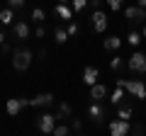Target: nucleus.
<instances>
[{"instance_id": "obj_1", "label": "nucleus", "mask_w": 146, "mask_h": 136, "mask_svg": "<svg viewBox=\"0 0 146 136\" xmlns=\"http://www.w3.org/2000/svg\"><path fill=\"white\" fill-rule=\"evenodd\" d=\"M32 58H34V53L29 49H15L12 51V68L15 71H27L32 66Z\"/></svg>"}, {"instance_id": "obj_2", "label": "nucleus", "mask_w": 146, "mask_h": 136, "mask_svg": "<svg viewBox=\"0 0 146 136\" xmlns=\"http://www.w3.org/2000/svg\"><path fill=\"white\" fill-rule=\"evenodd\" d=\"M117 85H122L134 100H146V85L141 83V80H124V78H119Z\"/></svg>"}, {"instance_id": "obj_3", "label": "nucleus", "mask_w": 146, "mask_h": 136, "mask_svg": "<svg viewBox=\"0 0 146 136\" xmlns=\"http://www.w3.org/2000/svg\"><path fill=\"white\" fill-rule=\"evenodd\" d=\"M127 66H129V71H134V73H146V53L134 51L131 58L127 61Z\"/></svg>"}, {"instance_id": "obj_4", "label": "nucleus", "mask_w": 146, "mask_h": 136, "mask_svg": "<svg viewBox=\"0 0 146 136\" xmlns=\"http://www.w3.org/2000/svg\"><path fill=\"white\" fill-rule=\"evenodd\" d=\"M27 105H29V100H25V97H10L5 102V112L10 117H17L22 112V107H27Z\"/></svg>"}, {"instance_id": "obj_5", "label": "nucleus", "mask_w": 146, "mask_h": 136, "mask_svg": "<svg viewBox=\"0 0 146 136\" xmlns=\"http://www.w3.org/2000/svg\"><path fill=\"white\" fill-rule=\"evenodd\" d=\"M54 126H56V117H54V114L36 117V129L42 131V134H54Z\"/></svg>"}, {"instance_id": "obj_6", "label": "nucleus", "mask_w": 146, "mask_h": 136, "mask_svg": "<svg viewBox=\"0 0 146 136\" xmlns=\"http://www.w3.org/2000/svg\"><path fill=\"white\" fill-rule=\"evenodd\" d=\"M124 17L131 20V22H144L146 20V7H141L139 3H136V5H129L124 10Z\"/></svg>"}, {"instance_id": "obj_7", "label": "nucleus", "mask_w": 146, "mask_h": 136, "mask_svg": "<svg viewBox=\"0 0 146 136\" xmlns=\"http://www.w3.org/2000/svg\"><path fill=\"white\" fill-rule=\"evenodd\" d=\"M110 134H112V136H124V134H129V121L117 117L115 121H110Z\"/></svg>"}, {"instance_id": "obj_8", "label": "nucleus", "mask_w": 146, "mask_h": 136, "mask_svg": "<svg viewBox=\"0 0 146 136\" xmlns=\"http://www.w3.org/2000/svg\"><path fill=\"white\" fill-rule=\"evenodd\" d=\"M49 105H54L51 92H39L34 100H29V107H49Z\"/></svg>"}, {"instance_id": "obj_9", "label": "nucleus", "mask_w": 146, "mask_h": 136, "mask_svg": "<svg viewBox=\"0 0 146 136\" xmlns=\"http://www.w3.org/2000/svg\"><path fill=\"white\" fill-rule=\"evenodd\" d=\"M93 29L95 32H105L107 29V15L102 10H95L93 12Z\"/></svg>"}, {"instance_id": "obj_10", "label": "nucleus", "mask_w": 146, "mask_h": 136, "mask_svg": "<svg viewBox=\"0 0 146 136\" xmlns=\"http://www.w3.org/2000/svg\"><path fill=\"white\" fill-rule=\"evenodd\" d=\"M107 97V88H105V83H95L90 85V100H95V102H100V100Z\"/></svg>"}, {"instance_id": "obj_11", "label": "nucleus", "mask_w": 146, "mask_h": 136, "mask_svg": "<svg viewBox=\"0 0 146 136\" xmlns=\"http://www.w3.org/2000/svg\"><path fill=\"white\" fill-rule=\"evenodd\" d=\"M56 17H58V20H63V22H71V17H73V7L66 5V3H58V5H56Z\"/></svg>"}, {"instance_id": "obj_12", "label": "nucleus", "mask_w": 146, "mask_h": 136, "mask_svg": "<svg viewBox=\"0 0 146 136\" xmlns=\"http://www.w3.org/2000/svg\"><path fill=\"white\" fill-rule=\"evenodd\" d=\"M83 83L85 85H95L98 83V68L95 66H85L83 68Z\"/></svg>"}, {"instance_id": "obj_13", "label": "nucleus", "mask_w": 146, "mask_h": 136, "mask_svg": "<svg viewBox=\"0 0 146 136\" xmlns=\"http://www.w3.org/2000/svg\"><path fill=\"white\" fill-rule=\"evenodd\" d=\"M12 34H15V39H27L29 37V24H27V22H15Z\"/></svg>"}, {"instance_id": "obj_14", "label": "nucleus", "mask_w": 146, "mask_h": 136, "mask_svg": "<svg viewBox=\"0 0 146 136\" xmlns=\"http://www.w3.org/2000/svg\"><path fill=\"white\" fill-rule=\"evenodd\" d=\"M88 117H90V119H95V121H102L105 119V110L95 102V100H93V105L88 107Z\"/></svg>"}, {"instance_id": "obj_15", "label": "nucleus", "mask_w": 146, "mask_h": 136, "mask_svg": "<svg viewBox=\"0 0 146 136\" xmlns=\"http://www.w3.org/2000/svg\"><path fill=\"white\" fill-rule=\"evenodd\" d=\"M102 49L105 51H117V49H122V39L119 37H107L102 42Z\"/></svg>"}, {"instance_id": "obj_16", "label": "nucleus", "mask_w": 146, "mask_h": 136, "mask_svg": "<svg viewBox=\"0 0 146 136\" xmlns=\"http://www.w3.org/2000/svg\"><path fill=\"white\" fill-rule=\"evenodd\" d=\"M110 102H112V105H117V107H119L122 102H124V88H122V85H117V90L112 92V97H110Z\"/></svg>"}, {"instance_id": "obj_17", "label": "nucleus", "mask_w": 146, "mask_h": 136, "mask_svg": "<svg viewBox=\"0 0 146 136\" xmlns=\"http://www.w3.org/2000/svg\"><path fill=\"white\" fill-rule=\"evenodd\" d=\"M68 37H71V34H68L63 27H54V39H56L58 44H66V42H68Z\"/></svg>"}, {"instance_id": "obj_18", "label": "nucleus", "mask_w": 146, "mask_h": 136, "mask_svg": "<svg viewBox=\"0 0 146 136\" xmlns=\"http://www.w3.org/2000/svg\"><path fill=\"white\" fill-rule=\"evenodd\" d=\"M73 114V110H71V105H66L63 102L61 107H58V114H56V121H63V119H68V117Z\"/></svg>"}, {"instance_id": "obj_19", "label": "nucleus", "mask_w": 146, "mask_h": 136, "mask_svg": "<svg viewBox=\"0 0 146 136\" xmlns=\"http://www.w3.org/2000/svg\"><path fill=\"white\" fill-rule=\"evenodd\" d=\"M12 17H15V15H12V7H5V10H0V24H12V22H15Z\"/></svg>"}, {"instance_id": "obj_20", "label": "nucleus", "mask_w": 146, "mask_h": 136, "mask_svg": "<svg viewBox=\"0 0 146 136\" xmlns=\"http://www.w3.org/2000/svg\"><path fill=\"white\" fill-rule=\"evenodd\" d=\"M131 114H134V112H131V107H129V105H124V107L119 105V110H117V117H119V119H127V121H129V119H131Z\"/></svg>"}, {"instance_id": "obj_21", "label": "nucleus", "mask_w": 146, "mask_h": 136, "mask_svg": "<svg viewBox=\"0 0 146 136\" xmlns=\"http://www.w3.org/2000/svg\"><path fill=\"white\" fill-rule=\"evenodd\" d=\"M71 7H73V12H83L88 7V0H71Z\"/></svg>"}, {"instance_id": "obj_22", "label": "nucleus", "mask_w": 146, "mask_h": 136, "mask_svg": "<svg viewBox=\"0 0 146 136\" xmlns=\"http://www.w3.org/2000/svg\"><path fill=\"white\" fill-rule=\"evenodd\" d=\"M32 20H34V22H39V24H44V20H46L44 10H39V7H36V10H32Z\"/></svg>"}, {"instance_id": "obj_23", "label": "nucleus", "mask_w": 146, "mask_h": 136, "mask_svg": "<svg viewBox=\"0 0 146 136\" xmlns=\"http://www.w3.org/2000/svg\"><path fill=\"white\" fill-rule=\"evenodd\" d=\"M127 42H129L131 46H139V44H141V34H139V32H129V37H127Z\"/></svg>"}, {"instance_id": "obj_24", "label": "nucleus", "mask_w": 146, "mask_h": 136, "mask_svg": "<svg viewBox=\"0 0 146 136\" xmlns=\"http://www.w3.org/2000/svg\"><path fill=\"white\" fill-rule=\"evenodd\" d=\"M68 131H71V129H68L66 124H56V126H54V136H66Z\"/></svg>"}, {"instance_id": "obj_25", "label": "nucleus", "mask_w": 146, "mask_h": 136, "mask_svg": "<svg viewBox=\"0 0 146 136\" xmlns=\"http://www.w3.org/2000/svg\"><path fill=\"white\" fill-rule=\"evenodd\" d=\"M71 131H73V134H80V131H83V121H80V119H73L71 121Z\"/></svg>"}, {"instance_id": "obj_26", "label": "nucleus", "mask_w": 146, "mask_h": 136, "mask_svg": "<svg viewBox=\"0 0 146 136\" xmlns=\"http://www.w3.org/2000/svg\"><path fill=\"white\" fill-rule=\"evenodd\" d=\"M110 68H112V71H119V68H122V58H119V56L110 58Z\"/></svg>"}, {"instance_id": "obj_27", "label": "nucleus", "mask_w": 146, "mask_h": 136, "mask_svg": "<svg viewBox=\"0 0 146 136\" xmlns=\"http://www.w3.org/2000/svg\"><path fill=\"white\" fill-rule=\"evenodd\" d=\"M144 131H146V129H144V126H141V124H131V126H129V134H134V136L144 134Z\"/></svg>"}, {"instance_id": "obj_28", "label": "nucleus", "mask_w": 146, "mask_h": 136, "mask_svg": "<svg viewBox=\"0 0 146 136\" xmlns=\"http://www.w3.org/2000/svg\"><path fill=\"white\" fill-rule=\"evenodd\" d=\"M7 7H12V10H20V7H25V0H7Z\"/></svg>"}, {"instance_id": "obj_29", "label": "nucleus", "mask_w": 146, "mask_h": 136, "mask_svg": "<svg viewBox=\"0 0 146 136\" xmlns=\"http://www.w3.org/2000/svg\"><path fill=\"white\" fill-rule=\"evenodd\" d=\"M122 3H124V0H107V5H110V10H122Z\"/></svg>"}, {"instance_id": "obj_30", "label": "nucleus", "mask_w": 146, "mask_h": 136, "mask_svg": "<svg viewBox=\"0 0 146 136\" xmlns=\"http://www.w3.org/2000/svg\"><path fill=\"white\" fill-rule=\"evenodd\" d=\"M68 34H71V37H73V34H78V24H76V22H68Z\"/></svg>"}, {"instance_id": "obj_31", "label": "nucleus", "mask_w": 146, "mask_h": 136, "mask_svg": "<svg viewBox=\"0 0 146 136\" xmlns=\"http://www.w3.org/2000/svg\"><path fill=\"white\" fill-rule=\"evenodd\" d=\"M34 34H36L39 39H44V34H46V27H44V24H39V27L34 29Z\"/></svg>"}, {"instance_id": "obj_32", "label": "nucleus", "mask_w": 146, "mask_h": 136, "mask_svg": "<svg viewBox=\"0 0 146 136\" xmlns=\"http://www.w3.org/2000/svg\"><path fill=\"white\" fill-rule=\"evenodd\" d=\"M100 3H102V0H88V5H93L95 10H100Z\"/></svg>"}, {"instance_id": "obj_33", "label": "nucleus", "mask_w": 146, "mask_h": 136, "mask_svg": "<svg viewBox=\"0 0 146 136\" xmlns=\"http://www.w3.org/2000/svg\"><path fill=\"white\" fill-rule=\"evenodd\" d=\"M0 44H5V34H3V27H0Z\"/></svg>"}, {"instance_id": "obj_34", "label": "nucleus", "mask_w": 146, "mask_h": 136, "mask_svg": "<svg viewBox=\"0 0 146 136\" xmlns=\"http://www.w3.org/2000/svg\"><path fill=\"white\" fill-rule=\"evenodd\" d=\"M136 3H139V5H141V7H146V0H136Z\"/></svg>"}, {"instance_id": "obj_35", "label": "nucleus", "mask_w": 146, "mask_h": 136, "mask_svg": "<svg viewBox=\"0 0 146 136\" xmlns=\"http://www.w3.org/2000/svg\"><path fill=\"white\" fill-rule=\"evenodd\" d=\"M58 3H68V0H58Z\"/></svg>"}, {"instance_id": "obj_36", "label": "nucleus", "mask_w": 146, "mask_h": 136, "mask_svg": "<svg viewBox=\"0 0 146 136\" xmlns=\"http://www.w3.org/2000/svg\"><path fill=\"white\" fill-rule=\"evenodd\" d=\"M144 37H146V27H144Z\"/></svg>"}, {"instance_id": "obj_37", "label": "nucleus", "mask_w": 146, "mask_h": 136, "mask_svg": "<svg viewBox=\"0 0 146 136\" xmlns=\"http://www.w3.org/2000/svg\"><path fill=\"white\" fill-rule=\"evenodd\" d=\"M144 134H146V131H144Z\"/></svg>"}]
</instances>
